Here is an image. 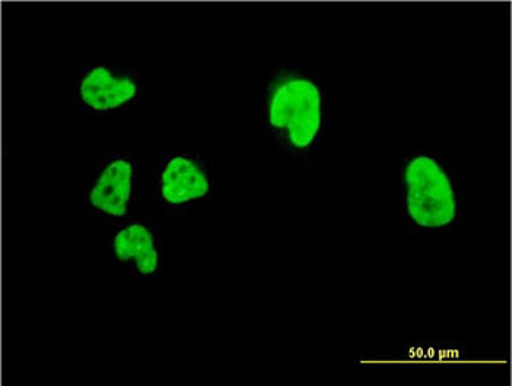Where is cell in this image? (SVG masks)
Returning a JSON list of instances; mask_svg holds the SVG:
<instances>
[{
  "label": "cell",
  "mask_w": 512,
  "mask_h": 386,
  "mask_svg": "<svg viewBox=\"0 0 512 386\" xmlns=\"http://www.w3.org/2000/svg\"><path fill=\"white\" fill-rule=\"evenodd\" d=\"M407 210L414 223L439 229L453 223L457 202L447 173L434 158L420 155L406 169Z\"/></svg>",
  "instance_id": "6da1fadb"
},
{
  "label": "cell",
  "mask_w": 512,
  "mask_h": 386,
  "mask_svg": "<svg viewBox=\"0 0 512 386\" xmlns=\"http://www.w3.org/2000/svg\"><path fill=\"white\" fill-rule=\"evenodd\" d=\"M270 122L274 128L287 129L296 148H308L321 128V93L309 79L283 82L271 98Z\"/></svg>",
  "instance_id": "7a4b0ae2"
},
{
  "label": "cell",
  "mask_w": 512,
  "mask_h": 386,
  "mask_svg": "<svg viewBox=\"0 0 512 386\" xmlns=\"http://www.w3.org/2000/svg\"><path fill=\"white\" fill-rule=\"evenodd\" d=\"M137 91V84L131 78H116L104 66L88 72L79 87L82 101L99 112L118 109L137 96Z\"/></svg>",
  "instance_id": "3957f363"
},
{
  "label": "cell",
  "mask_w": 512,
  "mask_h": 386,
  "mask_svg": "<svg viewBox=\"0 0 512 386\" xmlns=\"http://www.w3.org/2000/svg\"><path fill=\"white\" fill-rule=\"evenodd\" d=\"M132 164L126 160H115L104 169L90 193V202L97 210L123 217L128 208L132 189Z\"/></svg>",
  "instance_id": "277c9868"
},
{
  "label": "cell",
  "mask_w": 512,
  "mask_h": 386,
  "mask_svg": "<svg viewBox=\"0 0 512 386\" xmlns=\"http://www.w3.org/2000/svg\"><path fill=\"white\" fill-rule=\"evenodd\" d=\"M210 191L205 173L198 164L186 157H175L169 161L161 176V193L173 205L202 198Z\"/></svg>",
  "instance_id": "5b68a950"
},
{
  "label": "cell",
  "mask_w": 512,
  "mask_h": 386,
  "mask_svg": "<svg viewBox=\"0 0 512 386\" xmlns=\"http://www.w3.org/2000/svg\"><path fill=\"white\" fill-rule=\"evenodd\" d=\"M115 253L120 261L135 259L142 275L157 271L158 253L153 234L142 224H131L115 237Z\"/></svg>",
  "instance_id": "8992f818"
}]
</instances>
